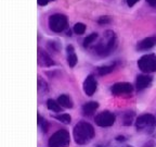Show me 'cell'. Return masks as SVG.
Wrapping results in <instances>:
<instances>
[{"label":"cell","instance_id":"cell-6","mask_svg":"<svg viewBox=\"0 0 156 147\" xmlns=\"http://www.w3.org/2000/svg\"><path fill=\"white\" fill-rule=\"evenodd\" d=\"M138 66L144 73L156 71V56L154 54L144 55L138 60Z\"/></svg>","mask_w":156,"mask_h":147},{"label":"cell","instance_id":"cell-11","mask_svg":"<svg viewBox=\"0 0 156 147\" xmlns=\"http://www.w3.org/2000/svg\"><path fill=\"white\" fill-rule=\"evenodd\" d=\"M152 76L149 74H140L136 77V88L138 91H142L145 89L146 87H149L150 84L152 83Z\"/></svg>","mask_w":156,"mask_h":147},{"label":"cell","instance_id":"cell-24","mask_svg":"<svg viewBox=\"0 0 156 147\" xmlns=\"http://www.w3.org/2000/svg\"><path fill=\"white\" fill-rule=\"evenodd\" d=\"M99 24H106V23H110L111 22V17H102L99 19Z\"/></svg>","mask_w":156,"mask_h":147},{"label":"cell","instance_id":"cell-27","mask_svg":"<svg viewBox=\"0 0 156 147\" xmlns=\"http://www.w3.org/2000/svg\"><path fill=\"white\" fill-rule=\"evenodd\" d=\"M146 2L149 3L150 6H152V7L156 6V0H146Z\"/></svg>","mask_w":156,"mask_h":147},{"label":"cell","instance_id":"cell-16","mask_svg":"<svg viewBox=\"0 0 156 147\" xmlns=\"http://www.w3.org/2000/svg\"><path fill=\"white\" fill-rule=\"evenodd\" d=\"M117 63L116 62H114L113 64H110V66H99V68L97 69V72L98 74H100V75H106V74L111 73V72H113L115 70V68H116Z\"/></svg>","mask_w":156,"mask_h":147},{"label":"cell","instance_id":"cell-3","mask_svg":"<svg viewBox=\"0 0 156 147\" xmlns=\"http://www.w3.org/2000/svg\"><path fill=\"white\" fill-rule=\"evenodd\" d=\"M156 126V119L152 115H142L136 121V127L138 131L152 133Z\"/></svg>","mask_w":156,"mask_h":147},{"label":"cell","instance_id":"cell-5","mask_svg":"<svg viewBox=\"0 0 156 147\" xmlns=\"http://www.w3.org/2000/svg\"><path fill=\"white\" fill-rule=\"evenodd\" d=\"M48 24L52 32L61 33L67 26V17L61 13H55L49 17Z\"/></svg>","mask_w":156,"mask_h":147},{"label":"cell","instance_id":"cell-25","mask_svg":"<svg viewBox=\"0 0 156 147\" xmlns=\"http://www.w3.org/2000/svg\"><path fill=\"white\" fill-rule=\"evenodd\" d=\"M37 1H38L39 6H46V5H48L50 1H54V0H37Z\"/></svg>","mask_w":156,"mask_h":147},{"label":"cell","instance_id":"cell-13","mask_svg":"<svg viewBox=\"0 0 156 147\" xmlns=\"http://www.w3.org/2000/svg\"><path fill=\"white\" fill-rule=\"evenodd\" d=\"M98 108H99V104L97 101H89L83 106V112L85 115H92Z\"/></svg>","mask_w":156,"mask_h":147},{"label":"cell","instance_id":"cell-2","mask_svg":"<svg viewBox=\"0 0 156 147\" xmlns=\"http://www.w3.org/2000/svg\"><path fill=\"white\" fill-rule=\"evenodd\" d=\"M116 47V36L112 31H106L103 39L95 46L94 51L101 57H106L113 51Z\"/></svg>","mask_w":156,"mask_h":147},{"label":"cell","instance_id":"cell-20","mask_svg":"<svg viewBox=\"0 0 156 147\" xmlns=\"http://www.w3.org/2000/svg\"><path fill=\"white\" fill-rule=\"evenodd\" d=\"M74 32L78 35H83L86 32V25L83 23H76L74 26Z\"/></svg>","mask_w":156,"mask_h":147},{"label":"cell","instance_id":"cell-14","mask_svg":"<svg viewBox=\"0 0 156 147\" xmlns=\"http://www.w3.org/2000/svg\"><path fill=\"white\" fill-rule=\"evenodd\" d=\"M66 51H67V63L69 66H75L76 63H77V56L75 54V50H74L73 46H67L66 48Z\"/></svg>","mask_w":156,"mask_h":147},{"label":"cell","instance_id":"cell-22","mask_svg":"<svg viewBox=\"0 0 156 147\" xmlns=\"http://www.w3.org/2000/svg\"><path fill=\"white\" fill-rule=\"evenodd\" d=\"M133 115L134 113L133 112H126L124 115V125H131L132 123V119H133Z\"/></svg>","mask_w":156,"mask_h":147},{"label":"cell","instance_id":"cell-15","mask_svg":"<svg viewBox=\"0 0 156 147\" xmlns=\"http://www.w3.org/2000/svg\"><path fill=\"white\" fill-rule=\"evenodd\" d=\"M58 101L63 108H73V100L67 95H61L58 98Z\"/></svg>","mask_w":156,"mask_h":147},{"label":"cell","instance_id":"cell-12","mask_svg":"<svg viewBox=\"0 0 156 147\" xmlns=\"http://www.w3.org/2000/svg\"><path fill=\"white\" fill-rule=\"evenodd\" d=\"M38 62L42 66H52L55 64L51 57L40 48L38 49Z\"/></svg>","mask_w":156,"mask_h":147},{"label":"cell","instance_id":"cell-23","mask_svg":"<svg viewBox=\"0 0 156 147\" xmlns=\"http://www.w3.org/2000/svg\"><path fill=\"white\" fill-rule=\"evenodd\" d=\"M48 47L50 50H52L53 52H58L60 50V44L56 42H49Z\"/></svg>","mask_w":156,"mask_h":147},{"label":"cell","instance_id":"cell-29","mask_svg":"<svg viewBox=\"0 0 156 147\" xmlns=\"http://www.w3.org/2000/svg\"><path fill=\"white\" fill-rule=\"evenodd\" d=\"M98 147H103V146H98Z\"/></svg>","mask_w":156,"mask_h":147},{"label":"cell","instance_id":"cell-7","mask_svg":"<svg viewBox=\"0 0 156 147\" xmlns=\"http://www.w3.org/2000/svg\"><path fill=\"white\" fill-rule=\"evenodd\" d=\"M115 115L110 111H102L95 117L94 121L97 123V125L101 127H108L112 126L115 123Z\"/></svg>","mask_w":156,"mask_h":147},{"label":"cell","instance_id":"cell-26","mask_svg":"<svg viewBox=\"0 0 156 147\" xmlns=\"http://www.w3.org/2000/svg\"><path fill=\"white\" fill-rule=\"evenodd\" d=\"M138 1H139V0H127V3H128V6H129V7H132V6L136 5Z\"/></svg>","mask_w":156,"mask_h":147},{"label":"cell","instance_id":"cell-17","mask_svg":"<svg viewBox=\"0 0 156 147\" xmlns=\"http://www.w3.org/2000/svg\"><path fill=\"white\" fill-rule=\"evenodd\" d=\"M47 107H48L49 110L53 111V112H61L62 110V106L58 104V101L54 100V99H48Z\"/></svg>","mask_w":156,"mask_h":147},{"label":"cell","instance_id":"cell-8","mask_svg":"<svg viewBox=\"0 0 156 147\" xmlns=\"http://www.w3.org/2000/svg\"><path fill=\"white\" fill-rule=\"evenodd\" d=\"M133 91V87L130 83L127 82H119V83H115L111 87V92L113 95L119 96V95H129Z\"/></svg>","mask_w":156,"mask_h":147},{"label":"cell","instance_id":"cell-10","mask_svg":"<svg viewBox=\"0 0 156 147\" xmlns=\"http://www.w3.org/2000/svg\"><path fill=\"white\" fill-rule=\"evenodd\" d=\"M154 46H156V36H151L141 40L136 45V49L140 51H144V50H149V49L153 48Z\"/></svg>","mask_w":156,"mask_h":147},{"label":"cell","instance_id":"cell-30","mask_svg":"<svg viewBox=\"0 0 156 147\" xmlns=\"http://www.w3.org/2000/svg\"><path fill=\"white\" fill-rule=\"evenodd\" d=\"M127 147H131V146H127Z\"/></svg>","mask_w":156,"mask_h":147},{"label":"cell","instance_id":"cell-21","mask_svg":"<svg viewBox=\"0 0 156 147\" xmlns=\"http://www.w3.org/2000/svg\"><path fill=\"white\" fill-rule=\"evenodd\" d=\"M38 124L41 126L42 132H44V133L48 132V122H47L46 119H44V118H42L40 115H38Z\"/></svg>","mask_w":156,"mask_h":147},{"label":"cell","instance_id":"cell-19","mask_svg":"<svg viewBox=\"0 0 156 147\" xmlns=\"http://www.w3.org/2000/svg\"><path fill=\"white\" fill-rule=\"evenodd\" d=\"M54 118H55L56 120H58V121H61V122L65 123V124H68V123H71V121H72L71 115H67V113H63V115H54Z\"/></svg>","mask_w":156,"mask_h":147},{"label":"cell","instance_id":"cell-4","mask_svg":"<svg viewBox=\"0 0 156 147\" xmlns=\"http://www.w3.org/2000/svg\"><path fill=\"white\" fill-rule=\"evenodd\" d=\"M71 143V136L66 130H58L49 140V147H67Z\"/></svg>","mask_w":156,"mask_h":147},{"label":"cell","instance_id":"cell-9","mask_svg":"<svg viewBox=\"0 0 156 147\" xmlns=\"http://www.w3.org/2000/svg\"><path fill=\"white\" fill-rule=\"evenodd\" d=\"M97 80L92 74H90L87 76V78L83 82V92L87 96H92L97 91Z\"/></svg>","mask_w":156,"mask_h":147},{"label":"cell","instance_id":"cell-18","mask_svg":"<svg viewBox=\"0 0 156 147\" xmlns=\"http://www.w3.org/2000/svg\"><path fill=\"white\" fill-rule=\"evenodd\" d=\"M97 38H98L97 33H92V34L88 35V36L83 39V47H85V48H88V47L90 46L91 44H93V43H94V40Z\"/></svg>","mask_w":156,"mask_h":147},{"label":"cell","instance_id":"cell-1","mask_svg":"<svg viewBox=\"0 0 156 147\" xmlns=\"http://www.w3.org/2000/svg\"><path fill=\"white\" fill-rule=\"evenodd\" d=\"M94 136V129L90 123L80 121L74 127V140L78 145H86Z\"/></svg>","mask_w":156,"mask_h":147},{"label":"cell","instance_id":"cell-28","mask_svg":"<svg viewBox=\"0 0 156 147\" xmlns=\"http://www.w3.org/2000/svg\"><path fill=\"white\" fill-rule=\"evenodd\" d=\"M116 140L118 141V142H124V141H126V137L125 136H117Z\"/></svg>","mask_w":156,"mask_h":147}]
</instances>
